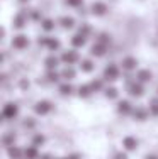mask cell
<instances>
[{"instance_id":"d4e9b609","label":"cell","mask_w":158,"mask_h":159,"mask_svg":"<svg viewBox=\"0 0 158 159\" xmlns=\"http://www.w3.org/2000/svg\"><path fill=\"white\" fill-rule=\"evenodd\" d=\"M43 29H44V31H48V32L53 31V29H55V22H53L51 19H44V20H43Z\"/></svg>"},{"instance_id":"f546056e","label":"cell","mask_w":158,"mask_h":159,"mask_svg":"<svg viewBox=\"0 0 158 159\" xmlns=\"http://www.w3.org/2000/svg\"><path fill=\"white\" fill-rule=\"evenodd\" d=\"M90 86H92V90H93V92L100 90V88H102V80H93V81L90 83Z\"/></svg>"},{"instance_id":"60d3db41","label":"cell","mask_w":158,"mask_h":159,"mask_svg":"<svg viewBox=\"0 0 158 159\" xmlns=\"http://www.w3.org/2000/svg\"><path fill=\"white\" fill-rule=\"evenodd\" d=\"M41 159H51V156H48V154H46V156H43Z\"/></svg>"},{"instance_id":"cb8c5ba5","label":"cell","mask_w":158,"mask_h":159,"mask_svg":"<svg viewBox=\"0 0 158 159\" xmlns=\"http://www.w3.org/2000/svg\"><path fill=\"white\" fill-rule=\"evenodd\" d=\"M99 44H104V46H107V44H111V36L109 34H105V32H102V34H99V41H97Z\"/></svg>"},{"instance_id":"603a6c76","label":"cell","mask_w":158,"mask_h":159,"mask_svg":"<svg viewBox=\"0 0 158 159\" xmlns=\"http://www.w3.org/2000/svg\"><path fill=\"white\" fill-rule=\"evenodd\" d=\"M71 92H73V86H71L70 83H63V85L60 86V93H61V95H70Z\"/></svg>"},{"instance_id":"e575fe53","label":"cell","mask_w":158,"mask_h":159,"mask_svg":"<svg viewBox=\"0 0 158 159\" xmlns=\"http://www.w3.org/2000/svg\"><path fill=\"white\" fill-rule=\"evenodd\" d=\"M114 159H127V154H124V152H117Z\"/></svg>"},{"instance_id":"ac0fdd59","label":"cell","mask_w":158,"mask_h":159,"mask_svg":"<svg viewBox=\"0 0 158 159\" xmlns=\"http://www.w3.org/2000/svg\"><path fill=\"white\" fill-rule=\"evenodd\" d=\"M80 68H82V71H85V73H90V71L93 70V63L90 61V59H82Z\"/></svg>"},{"instance_id":"9c48e42d","label":"cell","mask_w":158,"mask_h":159,"mask_svg":"<svg viewBox=\"0 0 158 159\" xmlns=\"http://www.w3.org/2000/svg\"><path fill=\"white\" fill-rule=\"evenodd\" d=\"M85 43H87V36H84V34H80V32L71 37V44H73L75 48H82Z\"/></svg>"},{"instance_id":"8fae6325","label":"cell","mask_w":158,"mask_h":159,"mask_svg":"<svg viewBox=\"0 0 158 159\" xmlns=\"http://www.w3.org/2000/svg\"><path fill=\"white\" fill-rule=\"evenodd\" d=\"M117 110H119V113H122V115H127V113L133 112V107H131V103L127 100H122V102H119Z\"/></svg>"},{"instance_id":"1f68e13d","label":"cell","mask_w":158,"mask_h":159,"mask_svg":"<svg viewBox=\"0 0 158 159\" xmlns=\"http://www.w3.org/2000/svg\"><path fill=\"white\" fill-rule=\"evenodd\" d=\"M90 24H82V27H80V34H84V36H87V34H90Z\"/></svg>"},{"instance_id":"f1b7e54d","label":"cell","mask_w":158,"mask_h":159,"mask_svg":"<svg viewBox=\"0 0 158 159\" xmlns=\"http://www.w3.org/2000/svg\"><path fill=\"white\" fill-rule=\"evenodd\" d=\"M105 97H107V98H111V100H112V98H116V97H117V90H116L114 86L107 88V90H105Z\"/></svg>"},{"instance_id":"484cf974","label":"cell","mask_w":158,"mask_h":159,"mask_svg":"<svg viewBox=\"0 0 158 159\" xmlns=\"http://www.w3.org/2000/svg\"><path fill=\"white\" fill-rule=\"evenodd\" d=\"M150 112L158 117V98H153V100L150 102Z\"/></svg>"},{"instance_id":"83f0119b","label":"cell","mask_w":158,"mask_h":159,"mask_svg":"<svg viewBox=\"0 0 158 159\" xmlns=\"http://www.w3.org/2000/svg\"><path fill=\"white\" fill-rule=\"evenodd\" d=\"M14 141H16V135H14V134H9V135H5V137H3V144H5L7 147L14 146Z\"/></svg>"},{"instance_id":"7402d4cb","label":"cell","mask_w":158,"mask_h":159,"mask_svg":"<svg viewBox=\"0 0 158 159\" xmlns=\"http://www.w3.org/2000/svg\"><path fill=\"white\" fill-rule=\"evenodd\" d=\"M24 156L27 159H37V149L36 147H27V149L24 151Z\"/></svg>"},{"instance_id":"5b68a950","label":"cell","mask_w":158,"mask_h":159,"mask_svg":"<svg viewBox=\"0 0 158 159\" xmlns=\"http://www.w3.org/2000/svg\"><path fill=\"white\" fill-rule=\"evenodd\" d=\"M107 12V5L102 2H93L92 3V14L93 16H104Z\"/></svg>"},{"instance_id":"d590c367","label":"cell","mask_w":158,"mask_h":159,"mask_svg":"<svg viewBox=\"0 0 158 159\" xmlns=\"http://www.w3.org/2000/svg\"><path fill=\"white\" fill-rule=\"evenodd\" d=\"M26 127H34V122H32V119H26Z\"/></svg>"},{"instance_id":"d6a6232c","label":"cell","mask_w":158,"mask_h":159,"mask_svg":"<svg viewBox=\"0 0 158 159\" xmlns=\"http://www.w3.org/2000/svg\"><path fill=\"white\" fill-rule=\"evenodd\" d=\"M66 3L71 7H78V5H82L84 3V0H66Z\"/></svg>"},{"instance_id":"ba28073f","label":"cell","mask_w":158,"mask_h":159,"mask_svg":"<svg viewBox=\"0 0 158 159\" xmlns=\"http://www.w3.org/2000/svg\"><path fill=\"white\" fill-rule=\"evenodd\" d=\"M27 44H29V41L26 36H17V37H14V41H12V46L17 48V49H24Z\"/></svg>"},{"instance_id":"7c38bea8","label":"cell","mask_w":158,"mask_h":159,"mask_svg":"<svg viewBox=\"0 0 158 159\" xmlns=\"http://www.w3.org/2000/svg\"><path fill=\"white\" fill-rule=\"evenodd\" d=\"M138 81L140 83H146V81H150V80L153 78V75H151V71H148V70H141V71H138Z\"/></svg>"},{"instance_id":"30bf717a","label":"cell","mask_w":158,"mask_h":159,"mask_svg":"<svg viewBox=\"0 0 158 159\" xmlns=\"http://www.w3.org/2000/svg\"><path fill=\"white\" fill-rule=\"evenodd\" d=\"M121 66H122V70L131 71V70H134V68L138 66V61L134 58H124L122 63H121Z\"/></svg>"},{"instance_id":"277c9868","label":"cell","mask_w":158,"mask_h":159,"mask_svg":"<svg viewBox=\"0 0 158 159\" xmlns=\"http://www.w3.org/2000/svg\"><path fill=\"white\" fill-rule=\"evenodd\" d=\"M3 119H14L17 115V105L16 103H7L3 107V112H2Z\"/></svg>"},{"instance_id":"74e56055","label":"cell","mask_w":158,"mask_h":159,"mask_svg":"<svg viewBox=\"0 0 158 159\" xmlns=\"http://www.w3.org/2000/svg\"><path fill=\"white\" fill-rule=\"evenodd\" d=\"M32 19H34V20L39 19V12H37V10H32Z\"/></svg>"},{"instance_id":"4dcf8cb0","label":"cell","mask_w":158,"mask_h":159,"mask_svg":"<svg viewBox=\"0 0 158 159\" xmlns=\"http://www.w3.org/2000/svg\"><path fill=\"white\" fill-rule=\"evenodd\" d=\"M48 80L53 83V81H58L60 80V75L56 73V71H53V70H50V73H48Z\"/></svg>"},{"instance_id":"e0dca14e","label":"cell","mask_w":158,"mask_h":159,"mask_svg":"<svg viewBox=\"0 0 158 159\" xmlns=\"http://www.w3.org/2000/svg\"><path fill=\"white\" fill-rule=\"evenodd\" d=\"M90 93H93V90H92V86L90 85H82L80 88H78V95L80 97H90Z\"/></svg>"},{"instance_id":"ffe728a7","label":"cell","mask_w":158,"mask_h":159,"mask_svg":"<svg viewBox=\"0 0 158 159\" xmlns=\"http://www.w3.org/2000/svg\"><path fill=\"white\" fill-rule=\"evenodd\" d=\"M133 113H134V117H136V120H145L146 117H148V112H146L143 107H138Z\"/></svg>"},{"instance_id":"b9f144b4","label":"cell","mask_w":158,"mask_h":159,"mask_svg":"<svg viewBox=\"0 0 158 159\" xmlns=\"http://www.w3.org/2000/svg\"><path fill=\"white\" fill-rule=\"evenodd\" d=\"M19 2H29V0H19Z\"/></svg>"},{"instance_id":"3957f363","label":"cell","mask_w":158,"mask_h":159,"mask_svg":"<svg viewBox=\"0 0 158 159\" xmlns=\"http://www.w3.org/2000/svg\"><path fill=\"white\" fill-rule=\"evenodd\" d=\"M127 90L133 97H141L145 93V88H143V83L140 81H133V83H127Z\"/></svg>"},{"instance_id":"6da1fadb","label":"cell","mask_w":158,"mask_h":159,"mask_svg":"<svg viewBox=\"0 0 158 159\" xmlns=\"http://www.w3.org/2000/svg\"><path fill=\"white\" fill-rule=\"evenodd\" d=\"M117 76H119V70H117L116 64H109L104 70V78L107 80V81H114V80H117Z\"/></svg>"},{"instance_id":"5bb4252c","label":"cell","mask_w":158,"mask_h":159,"mask_svg":"<svg viewBox=\"0 0 158 159\" xmlns=\"http://www.w3.org/2000/svg\"><path fill=\"white\" fill-rule=\"evenodd\" d=\"M7 152H9L10 159H21V156H22V151L19 149V147H16V146H10Z\"/></svg>"},{"instance_id":"8d00e7d4","label":"cell","mask_w":158,"mask_h":159,"mask_svg":"<svg viewBox=\"0 0 158 159\" xmlns=\"http://www.w3.org/2000/svg\"><path fill=\"white\" fill-rule=\"evenodd\" d=\"M29 86V81H26V80H22L21 81V88H27Z\"/></svg>"},{"instance_id":"d6986e66","label":"cell","mask_w":158,"mask_h":159,"mask_svg":"<svg viewBox=\"0 0 158 159\" xmlns=\"http://www.w3.org/2000/svg\"><path fill=\"white\" fill-rule=\"evenodd\" d=\"M58 58H55V56H50V58H46V61H44V64H46L48 70H55L56 66H58Z\"/></svg>"},{"instance_id":"9a60e30c","label":"cell","mask_w":158,"mask_h":159,"mask_svg":"<svg viewBox=\"0 0 158 159\" xmlns=\"http://www.w3.org/2000/svg\"><path fill=\"white\" fill-rule=\"evenodd\" d=\"M60 25H61L63 29H71L75 25V20L71 17H61L60 19Z\"/></svg>"},{"instance_id":"f35d334b","label":"cell","mask_w":158,"mask_h":159,"mask_svg":"<svg viewBox=\"0 0 158 159\" xmlns=\"http://www.w3.org/2000/svg\"><path fill=\"white\" fill-rule=\"evenodd\" d=\"M63 159H78V156H70V157H63Z\"/></svg>"},{"instance_id":"52a82bcc","label":"cell","mask_w":158,"mask_h":159,"mask_svg":"<svg viewBox=\"0 0 158 159\" xmlns=\"http://www.w3.org/2000/svg\"><path fill=\"white\" fill-rule=\"evenodd\" d=\"M61 59H63L66 64H73V63L78 61V54H77L75 51H66V52H63Z\"/></svg>"},{"instance_id":"836d02e7","label":"cell","mask_w":158,"mask_h":159,"mask_svg":"<svg viewBox=\"0 0 158 159\" xmlns=\"http://www.w3.org/2000/svg\"><path fill=\"white\" fill-rule=\"evenodd\" d=\"M41 144H44V137L43 135H36L34 137V146H41Z\"/></svg>"},{"instance_id":"2e32d148","label":"cell","mask_w":158,"mask_h":159,"mask_svg":"<svg viewBox=\"0 0 158 159\" xmlns=\"http://www.w3.org/2000/svg\"><path fill=\"white\" fill-rule=\"evenodd\" d=\"M26 25V14H19V16L14 19V27L22 29Z\"/></svg>"},{"instance_id":"44dd1931","label":"cell","mask_w":158,"mask_h":159,"mask_svg":"<svg viewBox=\"0 0 158 159\" xmlns=\"http://www.w3.org/2000/svg\"><path fill=\"white\" fill-rule=\"evenodd\" d=\"M75 75H77V73H75V70L68 66V68H65V70H63L61 76L65 78V80H73V78H75Z\"/></svg>"},{"instance_id":"4fadbf2b","label":"cell","mask_w":158,"mask_h":159,"mask_svg":"<svg viewBox=\"0 0 158 159\" xmlns=\"http://www.w3.org/2000/svg\"><path fill=\"white\" fill-rule=\"evenodd\" d=\"M90 52H92L93 56H104L105 54V46L97 43V44H93V48L90 49Z\"/></svg>"},{"instance_id":"7a4b0ae2","label":"cell","mask_w":158,"mask_h":159,"mask_svg":"<svg viewBox=\"0 0 158 159\" xmlns=\"http://www.w3.org/2000/svg\"><path fill=\"white\" fill-rule=\"evenodd\" d=\"M51 108H53V105L48 100H41V102H37V103H36L34 112L39 113V115H46L48 112H51Z\"/></svg>"},{"instance_id":"ab89813d","label":"cell","mask_w":158,"mask_h":159,"mask_svg":"<svg viewBox=\"0 0 158 159\" xmlns=\"http://www.w3.org/2000/svg\"><path fill=\"white\" fill-rule=\"evenodd\" d=\"M146 159H158L156 156H146Z\"/></svg>"},{"instance_id":"8992f818","label":"cell","mask_w":158,"mask_h":159,"mask_svg":"<svg viewBox=\"0 0 158 159\" xmlns=\"http://www.w3.org/2000/svg\"><path fill=\"white\" fill-rule=\"evenodd\" d=\"M122 146L126 147L127 151H134V149L138 147V139H136V137H131V135H127V137H124Z\"/></svg>"},{"instance_id":"4316f807","label":"cell","mask_w":158,"mask_h":159,"mask_svg":"<svg viewBox=\"0 0 158 159\" xmlns=\"http://www.w3.org/2000/svg\"><path fill=\"white\" fill-rule=\"evenodd\" d=\"M46 46L51 49V51H55V49H58L60 48V43L56 39H53V37H48V43H46Z\"/></svg>"}]
</instances>
